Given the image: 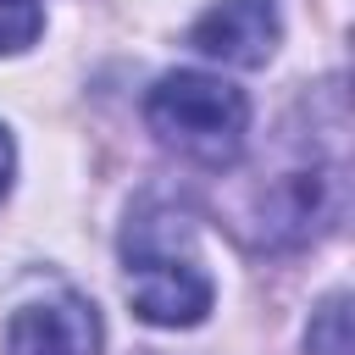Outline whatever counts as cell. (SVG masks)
<instances>
[{
  "label": "cell",
  "mask_w": 355,
  "mask_h": 355,
  "mask_svg": "<svg viewBox=\"0 0 355 355\" xmlns=\"http://www.w3.org/2000/svg\"><path fill=\"white\" fill-rule=\"evenodd\" d=\"M44 28V11L39 0H0V55H17L39 39Z\"/></svg>",
  "instance_id": "obj_7"
},
{
  "label": "cell",
  "mask_w": 355,
  "mask_h": 355,
  "mask_svg": "<svg viewBox=\"0 0 355 355\" xmlns=\"http://www.w3.org/2000/svg\"><path fill=\"white\" fill-rule=\"evenodd\" d=\"M194 50H205L211 61L227 67H266L283 22H277V0H216L200 22H194Z\"/></svg>",
  "instance_id": "obj_5"
},
{
  "label": "cell",
  "mask_w": 355,
  "mask_h": 355,
  "mask_svg": "<svg viewBox=\"0 0 355 355\" xmlns=\"http://www.w3.org/2000/svg\"><path fill=\"white\" fill-rule=\"evenodd\" d=\"M11 166H17V155H11V133L0 128V194L11 189Z\"/></svg>",
  "instance_id": "obj_8"
},
{
  "label": "cell",
  "mask_w": 355,
  "mask_h": 355,
  "mask_svg": "<svg viewBox=\"0 0 355 355\" xmlns=\"http://www.w3.org/2000/svg\"><path fill=\"white\" fill-rule=\"evenodd\" d=\"M122 272H128V300L150 327H194L216 300V283L194 244V222L166 200H139L128 211Z\"/></svg>",
  "instance_id": "obj_1"
},
{
  "label": "cell",
  "mask_w": 355,
  "mask_h": 355,
  "mask_svg": "<svg viewBox=\"0 0 355 355\" xmlns=\"http://www.w3.org/2000/svg\"><path fill=\"white\" fill-rule=\"evenodd\" d=\"M305 349L311 355H349V294L322 300V311L305 327Z\"/></svg>",
  "instance_id": "obj_6"
},
{
  "label": "cell",
  "mask_w": 355,
  "mask_h": 355,
  "mask_svg": "<svg viewBox=\"0 0 355 355\" xmlns=\"http://www.w3.org/2000/svg\"><path fill=\"white\" fill-rule=\"evenodd\" d=\"M6 355H100V316L83 294H44L11 311Z\"/></svg>",
  "instance_id": "obj_4"
},
{
  "label": "cell",
  "mask_w": 355,
  "mask_h": 355,
  "mask_svg": "<svg viewBox=\"0 0 355 355\" xmlns=\"http://www.w3.org/2000/svg\"><path fill=\"white\" fill-rule=\"evenodd\" d=\"M144 122L183 161L222 172L244 155L250 100H244V89H233L211 72H166L144 94Z\"/></svg>",
  "instance_id": "obj_2"
},
{
  "label": "cell",
  "mask_w": 355,
  "mask_h": 355,
  "mask_svg": "<svg viewBox=\"0 0 355 355\" xmlns=\"http://www.w3.org/2000/svg\"><path fill=\"white\" fill-rule=\"evenodd\" d=\"M344 216V155H311L305 166H288L272 178L261 200V239L288 250L305 239H322Z\"/></svg>",
  "instance_id": "obj_3"
}]
</instances>
